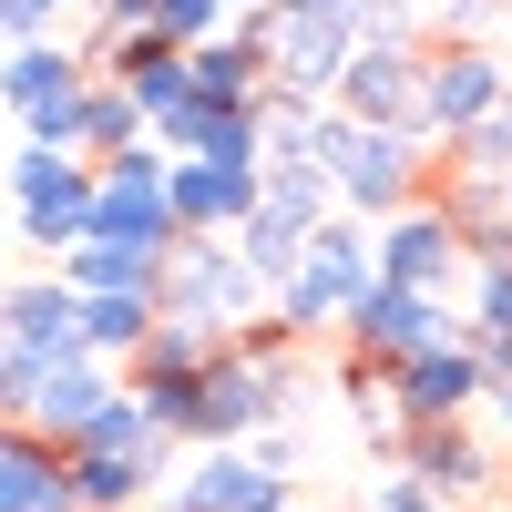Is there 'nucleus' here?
Instances as JSON below:
<instances>
[{"mask_svg":"<svg viewBox=\"0 0 512 512\" xmlns=\"http://www.w3.org/2000/svg\"><path fill=\"white\" fill-rule=\"evenodd\" d=\"M420 144L410 123H349V113H318V175L338 195V216H400V205H420Z\"/></svg>","mask_w":512,"mask_h":512,"instance_id":"f257e3e1","label":"nucleus"},{"mask_svg":"<svg viewBox=\"0 0 512 512\" xmlns=\"http://www.w3.org/2000/svg\"><path fill=\"white\" fill-rule=\"evenodd\" d=\"M236 31L267 52V93L328 103L338 72H349V52H359V0H277V11H256Z\"/></svg>","mask_w":512,"mask_h":512,"instance_id":"f03ea898","label":"nucleus"},{"mask_svg":"<svg viewBox=\"0 0 512 512\" xmlns=\"http://www.w3.org/2000/svg\"><path fill=\"white\" fill-rule=\"evenodd\" d=\"M379 287V256H369V216H328L308 236V267H297L267 308L287 318V338H328V328H349L359 318V297Z\"/></svg>","mask_w":512,"mask_h":512,"instance_id":"7ed1b4c3","label":"nucleus"},{"mask_svg":"<svg viewBox=\"0 0 512 512\" xmlns=\"http://www.w3.org/2000/svg\"><path fill=\"white\" fill-rule=\"evenodd\" d=\"M154 318H185V328H205V338H236L246 318H267V287L246 277L236 236H175L164 287H154Z\"/></svg>","mask_w":512,"mask_h":512,"instance_id":"20e7f679","label":"nucleus"},{"mask_svg":"<svg viewBox=\"0 0 512 512\" xmlns=\"http://www.w3.org/2000/svg\"><path fill=\"white\" fill-rule=\"evenodd\" d=\"M11 236L41 246V256H72L93 236V164L82 154H41V144H11Z\"/></svg>","mask_w":512,"mask_h":512,"instance_id":"39448f33","label":"nucleus"},{"mask_svg":"<svg viewBox=\"0 0 512 512\" xmlns=\"http://www.w3.org/2000/svg\"><path fill=\"white\" fill-rule=\"evenodd\" d=\"M287 400H297L287 369L246 359V349H216V359H205V379H195V431H185V451H246L256 431H277Z\"/></svg>","mask_w":512,"mask_h":512,"instance_id":"423d86ee","label":"nucleus"},{"mask_svg":"<svg viewBox=\"0 0 512 512\" xmlns=\"http://www.w3.org/2000/svg\"><path fill=\"white\" fill-rule=\"evenodd\" d=\"M502 93H512V62L492 52V41H431V52H420V113H410V134L420 144H461Z\"/></svg>","mask_w":512,"mask_h":512,"instance_id":"0eeeda50","label":"nucleus"},{"mask_svg":"<svg viewBox=\"0 0 512 512\" xmlns=\"http://www.w3.org/2000/svg\"><path fill=\"white\" fill-rule=\"evenodd\" d=\"M164 175H175V154H164V144H134V154L93 164V246H144V256H175Z\"/></svg>","mask_w":512,"mask_h":512,"instance_id":"6e6552de","label":"nucleus"},{"mask_svg":"<svg viewBox=\"0 0 512 512\" xmlns=\"http://www.w3.org/2000/svg\"><path fill=\"white\" fill-rule=\"evenodd\" d=\"M349 338V359H379V369H400L420 349H461L472 338V318H461V297H410V287H369L359 297V318L338 328Z\"/></svg>","mask_w":512,"mask_h":512,"instance_id":"1a4fd4ad","label":"nucleus"},{"mask_svg":"<svg viewBox=\"0 0 512 512\" xmlns=\"http://www.w3.org/2000/svg\"><path fill=\"white\" fill-rule=\"evenodd\" d=\"M369 256H379V287H410V297H451V277H472V267H461L451 216H441V195L379 216V226H369Z\"/></svg>","mask_w":512,"mask_h":512,"instance_id":"9d476101","label":"nucleus"},{"mask_svg":"<svg viewBox=\"0 0 512 512\" xmlns=\"http://www.w3.org/2000/svg\"><path fill=\"white\" fill-rule=\"evenodd\" d=\"M154 144L175 164H216V175H267V103H175L154 123Z\"/></svg>","mask_w":512,"mask_h":512,"instance_id":"9b49d317","label":"nucleus"},{"mask_svg":"<svg viewBox=\"0 0 512 512\" xmlns=\"http://www.w3.org/2000/svg\"><path fill=\"white\" fill-rule=\"evenodd\" d=\"M482 359H472V338L461 349H420L390 369V410H400V431H431V420H472L482 410Z\"/></svg>","mask_w":512,"mask_h":512,"instance_id":"f8f14e48","label":"nucleus"},{"mask_svg":"<svg viewBox=\"0 0 512 512\" xmlns=\"http://www.w3.org/2000/svg\"><path fill=\"white\" fill-rule=\"evenodd\" d=\"M0 349H21V359H82V297L62 277H0Z\"/></svg>","mask_w":512,"mask_h":512,"instance_id":"ddd939ff","label":"nucleus"},{"mask_svg":"<svg viewBox=\"0 0 512 512\" xmlns=\"http://www.w3.org/2000/svg\"><path fill=\"white\" fill-rule=\"evenodd\" d=\"M154 512H297V492L277 472H256V451H195L185 482L164 492Z\"/></svg>","mask_w":512,"mask_h":512,"instance_id":"4468645a","label":"nucleus"},{"mask_svg":"<svg viewBox=\"0 0 512 512\" xmlns=\"http://www.w3.org/2000/svg\"><path fill=\"white\" fill-rule=\"evenodd\" d=\"M400 472L441 502H482L492 492V441L472 420H431V431H400Z\"/></svg>","mask_w":512,"mask_h":512,"instance_id":"2eb2a0df","label":"nucleus"},{"mask_svg":"<svg viewBox=\"0 0 512 512\" xmlns=\"http://www.w3.org/2000/svg\"><path fill=\"white\" fill-rule=\"evenodd\" d=\"M72 93H93V62H82V41H21V52H0V113L31 123V113H52Z\"/></svg>","mask_w":512,"mask_h":512,"instance_id":"dca6fc26","label":"nucleus"},{"mask_svg":"<svg viewBox=\"0 0 512 512\" xmlns=\"http://www.w3.org/2000/svg\"><path fill=\"white\" fill-rule=\"evenodd\" d=\"M113 400H123V369H103V359H52V369H41V400H31V431L52 441V451H72Z\"/></svg>","mask_w":512,"mask_h":512,"instance_id":"f3484780","label":"nucleus"},{"mask_svg":"<svg viewBox=\"0 0 512 512\" xmlns=\"http://www.w3.org/2000/svg\"><path fill=\"white\" fill-rule=\"evenodd\" d=\"M328 113H349V123H410L420 113V52H349Z\"/></svg>","mask_w":512,"mask_h":512,"instance_id":"a211bd4d","label":"nucleus"},{"mask_svg":"<svg viewBox=\"0 0 512 512\" xmlns=\"http://www.w3.org/2000/svg\"><path fill=\"white\" fill-rule=\"evenodd\" d=\"M103 82H123V93L144 103V123H164L175 103H195L185 41H164V31H123V41H113V62H103Z\"/></svg>","mask_w":512,"mask_h":512,"instance_id":"6ab92c4d","label":"nucleus"},{"mask_svg":"<svg viewBox=\"0 0 512 512\" xmlns=\"http://www.w3.org/2000/svg\"><path fill=\"white\" fill-rule=\"evenodd\" d=\"M164 216H175V236H236V226L256 216V175L175 164V175H164Z\"/></svg>","mask_w":512,"mask_h":512,"instance_id":"aec40b11","label":"nucleus"},{"mask_svg":"<svg viewBox=\"0 0 512 512\" xmlns=\"http://www.w3.org/2000/svg\"><path fill=\"white\" fill-rule=\"evenodd\" d=\"M318 226H328V216H297V205L256 195V216L236 226V256H246V277H256V287L277 297V287H287L297 267H308V236H318Z\"/></svg>","mask_w":512,"mask_h":512,"instance_id":"412c9836","label":"nucleus"},{"mask_svg":"<svg viewBox=\"0 0 512 512\" xmlns=\"http://www.w3.org/2000/svg\"><path fill=\"white\" fill-rule=\"evenodd\" d=\"M441 216L461 236V267H512V195L492 175H451L441 185Z\"/></svg>","mask_w":512,"mask_h":512,"instance_id":"4be33fe9","label":"nucleus"},{"mask_svg":"<svg viewBox=\"0 0 512 512\" xmlns=\"http://www.w3.org/2000/svg\"><path fill=\"white\" fill-rule=\"evenodd\" d=\"M164 472L154 461H123V451H62V502L72 512H134Z\"/></svg>","mask_w":512,"mask_h":512,"instance_id":"5701e85b","label":"nucleus"},{"mask_svg":"<svg viewBox=\"0 0 512 512\" xmlns=\"http://www.w3.org/2000/svg\"><path fill=\"white\" fill-rule=\"evenodd\" d=\"M185 72H195V103H267V52H256L246 31H216V41H195L185 52Z\"/></svg>","mask_w":512,"mask_h":512,"instance_id":"b1692460","label":"nucleus"},{"mask_svg":"<svg viewBox=\"0 0 512 512\" xmlns=\"http://www.w3.org/2000/svg\"><path fill=\"white\" fill-rule=\"evenodd\" d=\"M62 287H72V297H154V287H164V256H144V246H93V236H82V246L62 256Z\"/></svg>","mask_w":512,"mask_h":512,"instance_id":"393cba45","label":"nucleus"},{"mask_svg":"<svg viewBox=\"0 0 512 512\" xmlns=\"http://www.w3.org/2000/svg\"><path fill=\"white\" fill-rule=\"evenodd\" d=\"M226 338H205V328H185V318H154V338L134 359H123V390H175V379H205V359H216Z\"/></svg>","mask_w":512,"mask_h":512,"instance_id":"a878e982","label":"nucleus"},{"mask_svg":"<svg viewBox=\"0 0 512 512\" xmlns=\"http://www.w3.org/2000/svg\"><path fill=\"white\" fill-rule=\"evenodd\" d=\"M134 144H154L144 103L123 93V82H93V93H82V164H113V154H134Z\"/></svg>","mask_w":512,"mask_h":512,"instance_id":"bb28decb","label":"nucleus"},{"mask_svg":"<svg viewBox=\"0 0 512 512\" xmlns=\"http://www.w3.org/2000/svg\"><path fill=\"white\" fill-rule=\"evenodd\" d=\"M144 338H154V297H82V359L123 369Z\"/></svg>","mask_w":512,"mask_h":512,"instance_id":"cd10ccee","label":"nucleus"},{"mask_svg":"<svg viewBox=\"0 0 512 512\" xmlns=\"http://www.w3.org/2000/svg\"><path fill=\"white\" fill-rule=\"evenodd\" d=\"M451 175H492V185L512 175V93H502V103H492V113L472 123V134L451 144Z\"/></svg>","mask_w":512,"mask_h":512,"instance_id":"c85d7f7f","label":"nucleus"},{"mask_svg":"<svg viewBox=\"0 0 512 512\" xmlns=\"http://www.w3.org/2000/svg\"><path fill=\"white\" fill-rule=\"evenodd\" d=\"M359 52H420V0H359Z\"/></svg>","mask_w":512,"mask_h":512,"instance_id":"c756f323","label":"nucleus"},{"mask_svg":"<svg viewBox=\"0 0 512 512\" xmlns=\"http://www.w3.org/2000/svg\"><path fill=\"white\" fill-rule=\"evenodd\" d=\"M154 31H164V41H185V52H195V41L236 31V11H226V0H154Z\"/></svg>","mask_w":512,"mask_h":512,"instance_id":"7c9ffc66","label":"nucleus"},{"mask_svg":"<svg viewBox=\"0 0 512 512\" xmlns=\"http://www.w3.org/2000/svg\"><path fill=\"white\" fill-rule=\"evenodd\" d=\"M21 41H52V11L41 0H0V52H21Z\"/></svg>","mask_w":512,"mask_h":512,"instance_id":"2f4dec72","label":"nucleus"},{"mask_svg":"<svg viewBox=\"0 0 512 512\" xmlns=\"http://www.w3.org/2000/svg\"><path fill=\"white\" fill-rule=\"evenodd\" d=\"M369 512H451V502H441V492H420L410 472H390V482H379V502H369Z\"/></svg>","mask_w":512,"mask_h":512,"instance_id":"473e14b6","label":"nucleus"},{"mask_svg":"<svg viewBox=\"0 0 512 512\" xmlns=\"http://www.w3.org/2000/svg\"><path fill=\"white\" fill-rule=\"evenodd\" d=\"M93 11H103V21H93L103 41H123V31H154V0H93Z\"/></svg>","mask_w":512,"mask_h":512,"instance_id":"72a5a7b5","label":"nucleus"},{"mask_svg":"<svg viewBox=\"0 0 512 512\" xmlns=\"http://www.w3.org/2000/svg\"><path fill=\"white\" fill-rule=\"evenodd\" d=\"M472 359H482V379H512V328H472Z\"/></svg>","mask_w":512,"mask_h":512,"instance_id":"f704fd0d","label":"nucleus"},{"mask_svg":"<svg viewBox=\"0 0 512 512\" xmlns=\"http://www.w3.org/2000/svg\"><path fill=\"white\" fill-rule=\"evenodd\" d=\"M482 410H492L502 431H512V379H492V390H482Z\"/></svg>","mask_w":512,"mask_h":512,"instance_id":"c9c22d12","label":"nucleus"},{"mask_svg":"<svg viewBox=\"0 0 512 512\" xmlns=\"http://www.w3.org/2000/svg\"><path fill=\"white\" fill-rule=\"evenodd\" d=\"M226 11H236V21H256V11H277V0H226Z\"/></svg>","mask_w":512,"mask_h":512,"instance_id":"e433bc0d","label":"nucleus"},{"mask_svg":"<svg viewBox=\"0 0 512 512\" xmlns=\"http://www.w3.org/2000/svg\"><path fill=\"white\" fill-rule=\"evenodd\" d=\"M41 11H52V21H62V11H82V0H41Z\"/></svg>","mask_w":512,"mask_h":512,"instance_id":"4c0bfd02","label":"nucleus"},{"mask_svg":"<svg viewBox=\"0 0 512 512\" xmlns=\"http://www.w3.org/2000/svg\"><path fill=\"white\" fill-rule=\"evenodd\" d=\"M502 195H512V175H502Z\"/></svg>","mask_w":512,"mask_h":512,"instance_id":"58836bf2","label":"nucleus"},{"mask_svg":"<svg viewBox=\"0 0 512 512\" xmlns=\"http://www.w3.org/2000/svg\"><path fill=\"white\" fill-rule=\"evenodd\" d=\"M0 123H11V113H0Z\"/></svg>","mask_w":512,"mask_h":512,"instance_id":"ea45409f","label":"nucleus"}]
</instances>
